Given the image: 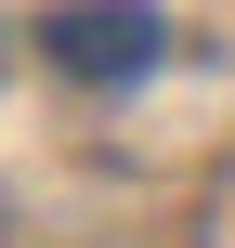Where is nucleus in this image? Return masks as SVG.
Here are the masks:
<instances>
[{
	"mask_svg": "<svg viewBox=\"0 0 235 248\" xmlns=\"http://www.w3.org/2000/svg\"><path fill=\"white\" fill-rule=\"evenodd\" d=\"M39 52H52L65 78H144V65L170 52V26H157L144 0H65V13H39Z\"/></svg>",
	"mask_w": 235,
	"mask_h": 248,
	"instance_id": "f257e3e1",
	"label": "nucleus"
}]
</instances>
